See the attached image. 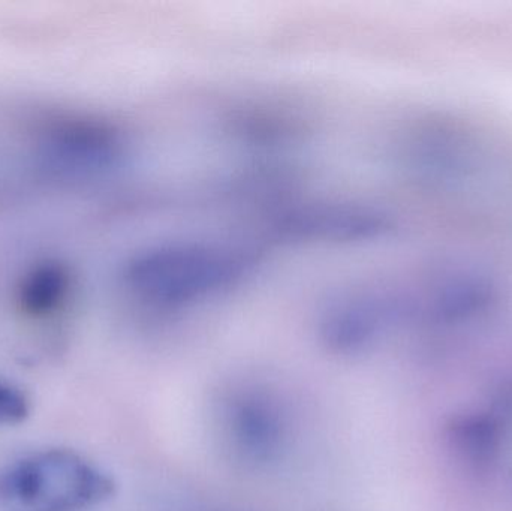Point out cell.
Wrapping results in <instances>:
<instances>
[{
  "mask_svg": "<svg viewBox=\"0 0 512 511\" xmlns=\"http://www.w3.org/2000/svg\"><path fill=\"white\" fill-rule=\"evenodd\" d=\"M29 414V402L20 389L0 380V426L17 425Z\"/></svg>",
  "mask_w": 512,
  "mask_h": 511,
  "instance_id": "5b68a950",
  "label": "cell"
},
{
  "mask_svg": "<svg viewBox=\"0 0 512 511\" xmlns=\"http://www.w3.org/2000/svg\"><path fill=\"white\" fill-rule=\"evenodd\" d=\"M276 228L303 242L363 243L384 239L393 222L381 210L361 204L315 203L288 210Z\"/></svg>",
  "mask_w": 512,
  "mask_h": 511,
  "instance_id": "3957f363",
  "label": "cell"
},
{
  "mask_svg": "<svg viewBox=\"0 0 512 511\" xmlns=\"http://www.w3.org/2000/svg\"><path fill=\"white\" fill-rule=\"evenodd\" d=\"M111 492L101 470L68 450L36 453L0 471V506L12 511H78Z\"/></svg>",
  "mask_w": 512,
  "mask_h": 511,
  "instance_id": "7a4b0ae2",
  "label": "cell"
},
{
  "mask_svg": "<svg viewBox=\"0 0 512 511\" xmlns=\"http://www.w3.org/2000/svg\"><path fill=\"white\" fill-rule=\"evenodd\" d=\"M62 264L48 263L33 269L21 281V308L30 315H47L59 308L68 296L71 278Z\"/></svg>",
  "mask_w": 512,
  "mask_h": 511,
  "instance_id": "277c9868",
  "label": "cell"
},
{
  "mask_svg": "<svg viewBox=\"0 0 512 511\" xmlns=\"http://www.w3.org/2000/svg\"><path fill=\"white\" fill-rule=\"evenodd\" d=\"M254 249L218 240H171L135 252L122 281L135 299L155 308L180 309L231 293L254 278Z\"/></svg>",
  "mask_w": 512,
  "mask_h": 511,
  "instance_id": "6da1fadb",
  "label": "cell"
}]
</instances>
